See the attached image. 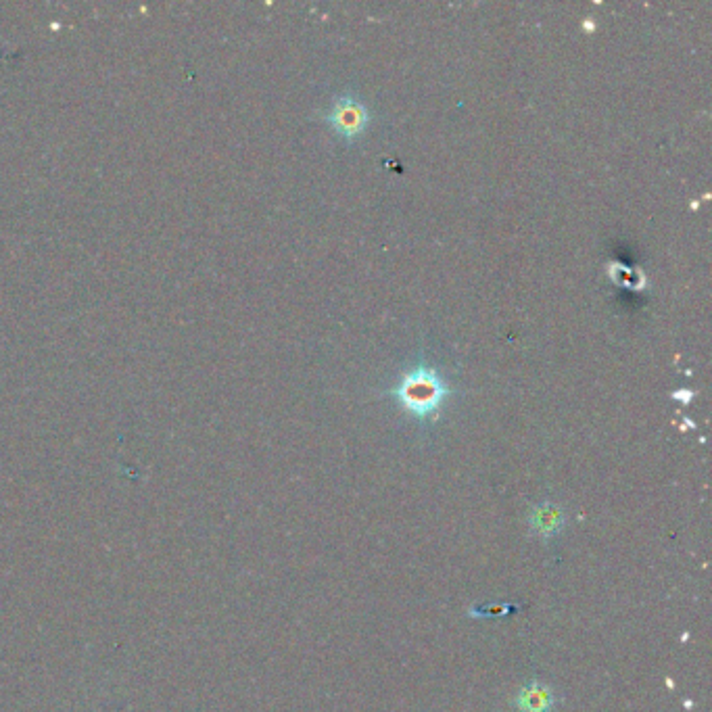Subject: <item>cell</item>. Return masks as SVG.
I'll list each match as a JSON object with an SVG mask.
<instances>
[{"mask_svg":"<svg viewBox=\"0 0 712 712\" xmlns=\"http://www.w3.org/2000/svg\"><path fill=\"white\" fill-rule=\"evenodd\" d=\"M529 525H531V531L535 535H539L541 539H552L556 537L562 527H564V512L560 506L552 504V502H543L539 506H535L531 510V516H529Z\"/></svg>","mask_w":712,"mask_h":712,"instance_id":"obj_4","label":"cell"},{"mask_svg":"<svg viewBox=\"0 0 712 712\" xmlns=\"http://www.w3.org/2000/svg\"><path fill=\"white\" fill-rule=\"evenodd\" d=\"M393 395L397 397L403 410L416 416L420 422H426L441 410L443 401L449 395V389L437 368L418 364L416 368L403 374Z\"/></svg>","mask_w":712,"mask_h":712,"instance_id":"obj_1","label":"cell"},{"mask_svg":"<svg viewBox=\"0 0 712 712\" xmlns=\"http://www.w3.org/2000/svg\"><path fill=\"white\" fill-rule=\"evenodd\" d=\"M326 120L332 130L349 142L366 132L370 124V111L358 97L343 94L337 101H332Z\"/></svg>","mask_w":712,"mask_h":712,"instance_id":"obj_2","label":"cell"},{"mask_svg":"<svg viewBox=\"0 0 712 712\" xmlns=\"http://www.w3.org/2000/svg\"><path fill=\"white\" fill-rule=\"evenodd\" d=\"M554 704H556V696L552 692V687L537 679L529 681L514 696V706L520 712H552Z\"/></svg>","mask_w":712,"mask_h":712,"instance_id":"obj_3","label":"cell"}]
</instances>
